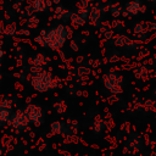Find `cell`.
<instances>
[{
	"label": "cell",
	"mask_w": 156,
	"mask_h": 156,
	"mask_svg": "<svg viewBox=\"0 0 156 156\" xmlns=\"http://www.w3.org/2000/svg\"><path fill=\"white\" fill-rule=\"evenodd\" d=\"M77 15H78L79 17H82V18L85 21V20L88 18V16H89V10H88V7H80V9L78 10Z\"/></svg>",
	"instance_id": "15"
},
{
	"label": "cell",
	"mask_w": 156,
	"mask_h": 156,
	"mask_svg": "<svg viewBox=\"0 0 156 156\" xmlns=\"http://www.w3.org/2000/svg\"><path fill=\"white\" fill-rule=\"evenodd\" d=\"M146 32H147V27H146L144 23H138V24L134 27V33H135L139 38H144Z\"/></svg>",
	"instance_id": "12"
},
{
	"label": "cell",
	"mask_w": 156,
	"mask_h": 156,
	"mask_svg": "<svg viewBox=\"0 0 156 156\" xmlns=\"http://www.w3.org/2000/svg\"><path fill=\"white\" fill-rule=\"evenodd\" d=\"M71 48H72V49H73L74 51L79 50V46H78V45H77V43H76V41H73V40L71 41Z\"/></svg>",
	"instance_id": "20"
},
{
	"label": "cell",
	"mask_w": 156,
	"mask_h": 156,
	"mask_svg": "<svg viewBox=\"0 0 156 156\" xmlns=\"http://www.w3.org/2000/svg\"><path fill=\"white\" fill-rule=\"evenodd\" d=\"M60 126H61V124H60L58 122H56V123H52V126H51V127H52V130H55L56 133H58V129H60Z\"/></svg>",
	"instance_id": "19"
},
{
	"label": "cell",
	"mask_w": 156,
	"mask_h": 156,
	"mask_svg": "<svg viewBox=\"0 0 156 156\" xmlns=\"http://www.w3.org/2000/svg\"><path fill=\"white\" fill-rule=\"evenodd\" d=\"M110 12H111V15L113 16V17H119L121 16V13H122V7L119 6V5H112L111 7H110Z\"/></svg>",
	"instance_id": "14"
},
{
	"label": "cell",
	"mask_w": 156,
	"mask_h": 156,
	"mask_svg": "<svg viewBox=\"0 0 156 156\" xmlns=\"http://www.w3.org/2000/svg\"><path fill=\"white\" fill-rule=\"evenodd\" d=\"M115 45H117V46H129V45H132V40L126 35H118L115 39Z\"/></svg>",
	"instance_id": "11"
},
{
	"label": "cell",
	"mask_w": 156,
	"mask_h": 156,
	"mask_svg": "<svg viewBox=\"0 0 156 156\" xmlns=\"http://www.w3.org/2000/svg\"><path fill=\"white\" fill-rule=\"evenodd\" d=\"M104 84L105 87L113 94H118L122 91V83L123 79L119 74H117L116 72H108L102 77Z\"/></svg>",
	"instance_id": "3"
},
{
	"label": "cell",
	"mask_w": 156,
	"mask_h": 156,
	"mask_svg": "<svg viewBox=\"0 0 156 156\" xmlns=\"http://www.w3.org/2000/svg\"><path fill=\"white\" fill-rule=\"evenodd\" d=\"M15 32H16V26H15V24L7 26V27H6V29L4 30V33H6V34H10V35H11V34H13Z\"/></svg>",
	"instance_id": "17"
},
{
	"label": "cell",
	"mask_w": 156,
	"mask_h": 156,
	"mask_svg": "<svg viewBox=\"0 0 156 156\" xmlns=\"http://www.w3.org/2000/svg\"><path fill=\"white\" fill-rule=\"evenodd\" d=\"M2 55H4V51H2V50H1V49H0V58H1V57H2Z\"/></svg>",
	"instance_id": "22"
},
{
	"label": "cell",
	"mask_w": 156,
	"mask_h": 156,
	"mask_svg": "<svg viewBox=\"0 0 156 156\" xmlns=\"http://www.w3.org/2000/svg\"><path fill=\"white\" fill-rule=\"evenodd\" d=\"M112 35H113V32H112V29H110V30H107V32L105 33V38H106V39H110Z\"/></svg>",
	"instance_id": "21"
},
{
	"label": "cell",
	"mask_w": 156,
	"mask_h": 156,
	"mask_svg": "<svg viewBox=\"0 0 156 156\" xmlns=\"http://www.w3.org/2000/svg\"><path fill=\"white\" fill-rule=\"evenodd\" d=\"M28 122L29 121L23 111H17L16 115L12 117V126L15 127H26Z\"/></svg>",
	"instance_id": "8"
},
{
	"label": "cell",
	"mask_w": 156,
	"mask_h": 156,
	"mask_svg": "<svg viewBox=\"0 0 156 156\" xmlns=\"http://www.w3.org/2000/svg\"><path fill=\"white\" fill-rule=\"evenodd\" d=\"M34 41L38 43V44L41 45V46H46V43H45V40H44V38H43L41 35H38V37L34 39Z\"/></svg>",
	"instance_id": "18"
},
{
	"label": "cell",
	"mask_w": 156,
	"mask_h": 156,
	"mask_svg": "<svg viewBox=\"0 0 156 156\" xmlns=\"http://www.w3.org/2000/svg\"><path fill=\"white\" fill-rule=\"evenodd\" d=\"M26 116L28 118V121H32V122H35L37 124H39L40 119H41V108L38 106V105H34V104H30L27 106L26 108Z\"/></svg>",
	"instance_id": "4"
},
{
	"label": "cell",
	"mask_w": 156,
	"mask_h": 156,
	"mask_svg": "<svg viewBox=\"0 0 156 156\" xmlns=\"http://www.w3.org/2000/svg\"><path fill=\"white\" fill-rule=\"evenodd\" d=\"M27 24H28V27H30V28H35V27L39 24L38 17H37V16H30V18L27 21Z\"/></svg>",
	"instance_id": "16"
},
{
	"label": "cell",
	"mask_w": 156,
	"mask_h": 156,
	"mask_svg": "<svg viewBox=\"0 0 156 156\" xmlns=\"http://www.w3.org/2000/svg\"><path fill=\"white\" fill-rule=\"evenodd\" d=\"M52 2H55V4H58V2H60V0H52Z\"/></svg>",
	"instance_id": "23"
},
{
	"label": "cell",
	"mask_w": 156,
	"mask_h": 156,
	"mask_svg": "<svg viewBox=\"0 0 156 156\" xmlns=\"http://www.w3.org/2000/svg\"><path fill=\"white\" fill-rule=\"evenodd\" d=\"M32 85L37 91L44 93L57 87V79L48 71H40L32 77Z\"/></svg>",
	"instance_id": "2"
},
{
	"label": "cell",
	"mask_w": 156,
	"mask_h": 156,
	"mask_svg": "<svg viewBox=\"0 0 156 156\" xmlns=\"http://www.w3.org/2000/svg\"><path fill=\"white\" fill-rule=\"evenodd\" d=\"M30 62H32L30 71H32V72L38 73V72L43 71V68H41V67H44L45 65H48L49 58H48L44 54H38V55H35V57H33V60H32Z\"/></svg>",
	"instance_id": "5"
},
{
	"label": "cell",
	"mask_w": 156,
	"mask_h": 156,
	"mask_svg": "<svg viewBox=\"0 0 156 156\" xmlns=\"http://www.w3.org/2000/svg\"><path fill=\"white\" fill-rule=\"evenodd\" d=\"M40 35L44 38L46 45L50 49L58 50L66 43V40L69 35V30L65 24H58V26H56L55 28H51L48 32L43 30Z\"/></svg>",
	"instance_id": "1"
},
{
	"label": "cell",
	"mask_w": 156,
	"mask_h": 156,
	"mask_svg": "<svg viewBox=\"0 0 156 156\" xmlns=\"http://www.w3.org/2000/svg\"><path fill=\"white\" fill-rule=\"evenodd\" d=\"M12 102L10 100H2L0 104V121H7L11 115Z\"/></svg>",
	"instance_id": "7"
},
{
	"label": "cell",
	"mask_w": 156,
	"mask_h": 156,
	"mask_svg": "<svg viewBox=\"0 0 156 156\" xmlns=\"http://www.w3.org/2000/svg\"><path fill=\"white\" fill-rule=\"evenodd\" d=\"M71 22L73 23V24H76V26H82V24H84L85 23V21L82 18V17H79L77 13H71Z\"/></svg>",
	"instance_id": "13"
},
{
	"label": "cell",
	"mask_w": 156,
	"mask_h": 156,
	"mask_svg": "<svg viewBox=\"0 0 156 156\" xmlns=\"http://www.w3.org/2000/svg\"><path fill=\"white\" fill-rule=\"evenodd\" d=\"M100 17H101V10L99 9L98 5H94L91 7V10H89V16L88 18L90 20V22L95 26H98L100 23Z\"/></svg>",
	"instance_id": "9"
},
{
	"label": "cell",
	"mask_w": 156,
	"mask_h": 156,
	"mask_svg": "<svg viewBox=\"0 0 156 156\" xmlns=\"http://www.w3.org/2000/svg\"><path fill=\"white\" fill-rule=\"evenodd\" d=\"M145 11V6L141 5L140 0H133L127 2L126 5V13L127 15H136L139 12H144Z\"/></svg>",
	"instance_id": "6"
},
{
	"label": "cell",
	"mask_w": 156,
	"mask_h": 156,
	"mask_svg": "<svg viewBox=\"0 0 156 156\" xmlns=\"http://www.w3.org/2000/svg\"><path fill=\"white\" fill-rule=\"evenodd\" d=\"M0 61H1V58H0Z\"/></svg>",
	"instance_id": "24"
},
{
	"label": "cell",
	"mask_w": 156,
	"mask_h": 156,
	"mask_svg": "<svg viewBox=\"0 0 156 156\" xmlns=\"http://www.w3.org/2000/svg\"><path fill=\"white\" fill-rule=\"evenodd\" d=\"M48 7L46 0H34L33 1V11L34 12H44Z\"/></svg>",
	"instance_id": "10"
}]
</instances>
